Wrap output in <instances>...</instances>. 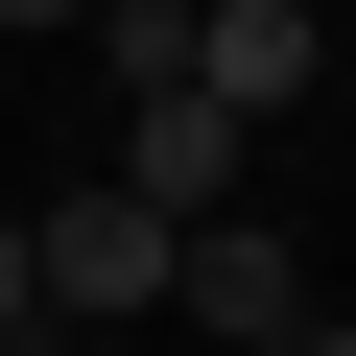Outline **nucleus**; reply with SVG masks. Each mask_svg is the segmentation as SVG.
<instances>
[{"label": "nucleus", "instance_id": "1", "mask_svg": "<svg viewBox=\"0 0 356 356\" xmlns=\"http://www.w3.org/2000/svg\"><path fill=\"white\" fill-rule=\"evenodd\" d=\"M24 238H48V332H119V356L166 332V214L119 191V166H95V191H48Z\"/></svg>", "mask_w": 356, "mask_h": 356}, {"label": "nucleus", "instance_id": "2", "mask_svg": "<svg viewBox=\"0 0 356 356\" xmlns=\"http://www.w3.org/2000/svg\"><path fill=\"white\" fill-rule=\"evenodd\" d=\"M309 261L261 238V214H214V238H166V332H191V356H309Z\"/></svg>", "mask_w": 356, "mask_h": 356}, {"label": "nucleus", "instance_id": "3", "mask_svg": "<svg viewBox=\"0 0 356 356\" xmlns=\"http://www.w3.org/2000/svg\"><path fill=\"white\" fill-rule=\"evenodd\" d=\"M309 72H332V24H309V0H191V95H214L238 143H261Z\"/></svg>", "mask_w": 356, "mask_h": 356}, {"label": "nucleus", "instance_id": "4", "mask_svg": "<svg viewBox=\"0 0 356 356\" xmlns=\"http://www.w3.org/2000/svg\"><path fill=\"white\" fill-rule=\"evenodd\" d=\"M119 191H143L166 238H214V214H238V119H214V95H119Z\"/></svg>", "mask_w": 356, "mask_h": 356}, {"label": "nucleus", "instance_id": "5", "mask_svg": "<svg viewBox=\"0 0 356 356\" xmlns=\"http://www.w3.org/2000/svg\"><path fill=\"white\" fill-rule=\"evenodd\" d=\"M0 356H48V238L0 214Z\"/></svg>", "mask_w": 356, "mask_h": 356}, {"label": "nucleus", "instance_id": "6", "mask_svg": "<svg viewBox=\"0 0 356 356\" xmlns=\"http://www.w3.org/2000/svg\"><path fill=\"white\" fill-rule=\"evenodd\" d=\"M0 24H24V48H95V24H119V0H0Z\"/></svg>", "mask_w": 356, "mask_h": 356}, {"label": "nucleus", "instance_id": "7", "mask_svg": "<svg viewBox=\"0 0 356 356\" xmlns=\"http://www.w3.org/2000/svg\"><path fill=\"white\" fill-rule=\"evenodd\" d=\"M309 356H356V309H309Z\"/></svg>", "mask_w": 356, "mask_h": 356}, {"label": "nucleus", "instance_id": "8", "mask_svg": "<svg viewBox=\"0 0 356 356\" xmlns=\"http://www.w3.org/2000/svg\"><path fill=\"white\" fill-rule=\"evenodd\" d=\"M48 356H119V332H48Z\"/></svg>", "mask_w": 356, "mask_h": 356}]
</instances>
